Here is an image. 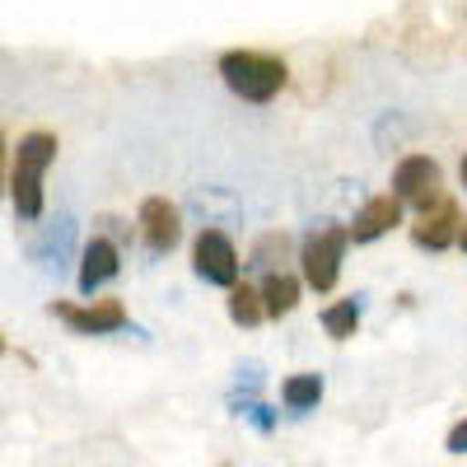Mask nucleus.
Masks as SVG:
<instances>
[{
    "instance_id": "f257e3e1",
    "label": "nucleus",
    "mask_w": 467,
    "mask_h": 467,
    "mask_svg": "<svg viewBox=\"0 0 467 467\" xmlns=\"http://www.w3.org/2000/svg\"><path fill=\"white\" fill-rule=\"evenodd\" d=\"M57 136L52 131H24L10 154V206L24 224L43 220V178L57 164Z\"/></svg>"
},
{
    "instance_id": "f03ea898",
    "label": "nucleus",
    "mask_w": 467,
    "mask_h": 467,
    "mask_svg": "<svg viewBox=\"0 0 467 467\" xmlns=\"http://www.w3.org/2000/svg\"><path fill=\"white\" fill-rule=\"evenodd\" d=\"M220 70V80L234 99H244V103H271L285 85H290V66L281 57H271V52H253V47H229L220 52L215 61Z\"/></svg>"
},
{
    "instance_id": "7ed1b4c3",
    "label": "nucleus",
    "mask_w": 467,
    "mask_h": 467,
    "mask_svg": "<svg viewBox=\"0 0 467 467\" xmlns=\"http://www.w3.org/2000/svg\"><path fill=\"white\" fill-rule=\"evenodd\" d=\"M346 248H350V229L346 224H314L299 244V276L308 290H337L341 281V262H346Z\"/></svg>"
},
{
    "instance_id": "20e7f679",
    "label": "nucleus",
    "mask_w": 467,
    "mask_h": 467,
    "mask_svg": "<svg viewBox=\"0 0 467 467\" xmlns=\"http://www.w3.org/2000/svg\"><path fill=\"white\" fill-rule=\"evenodd\" d=\"M393 197L402 206H416L420 215H431L444 202V173L431 154H402L393 164Z\"/></svg>"
},
{
    "instance_id": "39448f33",
    "label": "nucleus",
    "mask_w": 467,
    "mask_h": 467,
    "mask_svg": "<svg viewBox=\"0 0 467 467\" xmlns=\"http://www.w3.org/2000/svg\"><path fill=\"white\" fill-rule=\"evenodd\" d=\"M192 271L206 281V285H220V290H234L239 285V271H244V262H239V248H234V239L224 229H202L197 239H192Z\"/></svg>"
},
{
    "instance_id": "423d86ee",
    "label": "nucleus",
    "mask_w": 467,
    "mask_h": 467,
    "mask_svg": "<svg viewBox=\"0 0 467 467\" xmlns=\"http://www.w3.org/2000/svg\"><path fill=\"white\" fill-rule=\"evenodd\" d=\"M47 314H52L57 323H66L75 337H108V332H122V327L131 323L122 299H89V304H66V299H52Z\"/></svg>"
},
{
    "instance_id": "0eeeda50",
    "label": "nucleus",
    "mask_w": 467,
    "mask_h": 467,
    "mask_svg": "<svg viewBox=\"0 0 467 467\" xmlns=\"http://www.w3.org/2000/svg\"><path fill=\"white\" fill-rule=\"evenodd\" d=\"M136 224H140V239H145V248L154 257L173 253L178 239H182V215H178V206L169 197H145L140 211H136Z\"/></svg>"
},
{
    "instance_id": "6e6552de",
    "label": "nucleus",
    "mask_w": 467,
    "mask_h": 467,
    "mask_svg": "<svg viewBox=\"0 0 467 467\" xmlns=\"http://www.w3.org/2000/svg\"><path fill=\"white\" fill-rule=\"evenodd\" d=\"M117 271H122V248H117V239H108V234H94V239L80 248V271H75V281H80V295H99Z\"/></svg>"
},
{
    "instance_id": "1a4fd4ad",
    "label": "nucleus",
    "mask_w": 467,
    "mask_h": 467,
    "mask_svg": "<svg viewBox=\"0 0 467 467\" xmlns=\"http://www.w3.org/2000/svg\"><path fill=\"white\" fill-rule=\"evenodd\" d=\"M458 234H462V211H458L453 197H444L431 215H420L411 224V244L425 248V253H444V248L458 244Z\"/></svg>"
},
{
    "instance_id": "9d476101",
    "label": "nucleus",
    "mask_w": 467,
    "mask_h": 467,
    "mask_svg": "<svg viewBox=\"0 0 467 467\" xmlns=\"http://www.w3.org/2000/svg\"><path fill=\"white\" fill-rule=\"evenodd\" d=\"M393 224H402V202L393 197V192H379V197H369V202L356 211V220H350L346 229H350V244H374V239H383Z\"/></svg>"
},
{
    "instance_id": "9b49d317",
    "label": "nucleus",
    "mask_w": 467,
    "mask_h": 467,
    "mask_svg": "<svg viewBox=\"0 0 467 467\" xmlns=\"http://www.w3.org/2000/svg\"><path fill=\"white\" fill-rule=\"evenodd\" d=\"M70 248H75V220H70V215H57V220L43 229V239L28 248V257H33L37 266H66V262H70Z\"/></svg>"
},
{
    "instance_id": "f8f14e48",
    "label": "nucleus",
    "mask_w": 467,
    "mask_h": 467,
    "mask_svg": "<svg viewBox=\"0 0 467 467\" xmlns=\"http://www.w3.org/2000/svg\"><path fill=\"white\" fill-rule=\"evenodd\" d=\"M299 295H304V276H295V271H271V276H262L266 318H285V314H295Z\"/></svg>"
},
{
    "instance_id": "ddd939ff",
    "label": "nucleus",
    "mask_w": 467,
    "mask_h": 467,
    "mask_svg": "<svg viewBox=\"0 0 467 467\" xmlns=\"http://www.w3.org/2000/svg\"><path fill=\"white\" fill-rule=\"evenodd\" d=\"M281 402H285V411L290 416H304V411H314L318 402H323V374H290L285 383H281Z\"/></svg>"
},
{
    "instance_id": "4468645a",
    "label": "nucleus",
    "mask_w": 467,
    "mask_h": 467,
    "mask_svg": "<svg viewBox=\"0 0 467 467\" xmlns=\"http://www.w3.org/2000/svg\"><path fill=\"white\" fill-rule=\"evenodd\" d=\"M360 308H365V295H350V299H337L323 308V332L332 341H350L360 327Z\"/></svg>"
},
{
    "instance_id": "2eb2a0df",
    "label": "nucleus",
    "mask_w": 467,
    "mask_h": 467,
    "mask_svg": "<svg viewBox=\"0 0 467 467\" xmlns=\"http://www.w3.org/2000/svg\"><path fill=\"white\" fill-rule=\"evenodd\" d=\"M266 318V304H262V285H248L239 281L229 290V323L234 327H257Z\"/></svg>"
},
{
    "instance_id": "dca6fc26",
    "label": "nucleus",
    "mask_w": 467,
    "mask_h": 467,
    "mask_svg": "<svg viewBox=\"0 0 467 467\" xmlns=\"http://www.w3.org/2000/svg\"><path fill=\"white\" fill-rule=\"evenodd\" d=\"M285 253H290V234L285 229H266L262 239L248 248V262L244 266H253V271H281V262H285Z\"/></svg>"
},
{
    "instance_id": "f3484780",
    "label": "nucleus",
    "mask_w": 467,
    "mask_h": 467,
    "mask_svg": "<svg viewBox=\"0 0 467 467\" xmlns=\"http://www.w3.org/2000/svg\"><path fill=\"white\" fill-rule=\"evenodd\" d=\"M444 449H449V453H467V416L449 425V435H444Z\"/></svg>"
},
{
    "instance_id": "a211bd4d",
    "label": "nucleus",
    "mask_w": 467,
    "mask_h": 467,
    "mask_svg": "<svg viewBox=\"0 0 467 467\" xmlns=\"http://www.w3.org/2000/svg\"><path fill=\"white\" fill-rule=\"evenodd\" d=\"M458 248L467 253V220H462V234H458Z\"/></svg>"
},
{
    "instance_id": "6ab92c4d",
    "label": "nucleus",
    "mask_w": 467,
    "mask_h": 467,
    "mask_svg": "<svg viewBox=\"0 0 467 467\" xmlns=\"http://www.w3.org/2000/svg\"><path fill=\"white\" fill-rule=\"evenodd\" d=\"M458 178H462V187H467V154H462V164H458Z\"/></svg>"
}]
</instances>
